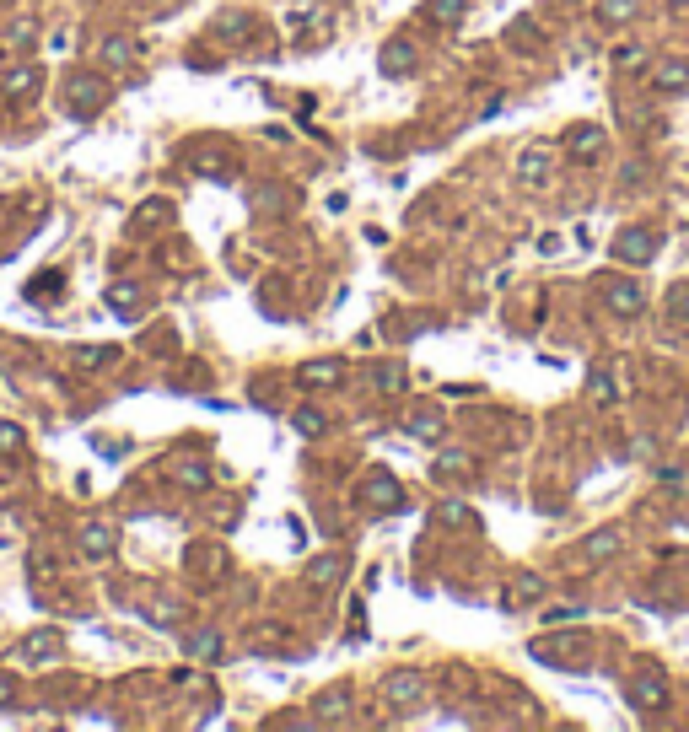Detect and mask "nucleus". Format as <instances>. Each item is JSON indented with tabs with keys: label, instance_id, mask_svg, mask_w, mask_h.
Masks as SVG:
<instances>
[{
	"label": "nucleus",
	"instance_id": "nucleus-1",
	"mask_svg": "<svg viewBox=\"0 0 689 732\" xmlns=\"http://www.w3.org/2000/svg\"><path fill=\"white\" fill-rule=\"evenodd\" d=\"M33 86H38V70H11L0 81V92H33Z\"/></svg>",
	"mask_w": 689,
	"mask_h": 732
},
{
	"label": "nucleus",
	"instance_id": "nucleus-2",
	"mask_svg": "<svg viewBox=\"0 0 689 732\" xmlns=\"http://www.w3.org/2000/svg\"><path fill=\"white\" fill-rule=\"evenodd\" d=\"M60 647V641H54V635H38V641H27L22 647V657H48V652Z\"/></svg>",
	"mask_w": 689,
	"mask_h": 732
},
{
	"label": "nucleus",
	"instance_id": "nucleus-3",
	"mask_svg": "<svg viewBox=\"0 0 689 732\" xmlns=\"http://www.w3.org/2000/svg\"><path fill=\"white\" fill-rule=\"evenodd\" d=\"M108 544H113V538H108V528H86V549H92V555H103Z\"/></svg>",
	"mask_w": 689,
	"mask_h": 732
},
{
	"label": "nucleus",
	"instance_id": "nucleus-4",
	"mask_svg": "<svg viewBox=\"0 0 689 732\" xmlns=\"http://www.w3.org/2000/svg\"><path fill=\"white\" fill-rule=\"evenodd\" d=\"M598 11H608V16H614V22H619V16H630V11H636V6H630V0H598Z\"/></svg>",
	"mask_w": 689,
	"mask_h": 732
},
{
	"label": "nucleus",
	"instance_id": "nucleus-5",
	"mask_svg": "<svg viewBox=\"0 0 689 732\" xmlns=\"http://www.w3.org/2000/svg\"><path fill=\"white\" fill-rule=\"evenodd\" d=\"M16 441H22V431H16V426H0V452H16Z\"/></svg>",
	"mask_w": 689,
	"mask_h": 732
},
{
	"label": "nucleus",
	"instance_id": "nucleus-6",
	"mask_svg": "<svg viewBox=\"0 0 689 732\" xmlns=\"http://www.w3.org/2000/svg\"><path fill=\"white\" fill-rule=\"evenodd\" d=\"M593 146H598V130H576V151H581V157H587Z\"/></svg>",
	"mask_w": 689,
	"mask_h": 732
},
{
	"label": "nucleus",
	"instance_id": "nucleus-7",
	"mask_svg": "<svg viewBox=\"0 0 689 732\" xmlns=\"http://www.w3.org/2000/svg\"><path fill=\"white\" fill-rule=\"evenodd\" d=\"M0 700H11V679H0Z\"/></svg>",
	"mask_w": 689,
	"mask_h": 732
}]
</instances>
